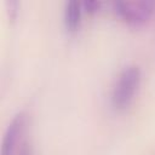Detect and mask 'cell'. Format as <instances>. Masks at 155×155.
Returning a JSON list of instances; mask_svg holds the SVG:
<instances>
[{
  "label": "cell",
  "mask_w": 155,
  "mask_h": 155,
  "mask_svg": "<svg viewBox=\"0 0 155 155\" xmlns=\"http://www.w3.org/2000/svg\"><path fill=\"white\" fill-rule=\"evenodd\" d=\"M82 5L78 0H68L63 7V22L68 31L74 33L79 29L82 16Z\"/></svg>",
  "instance_id": "cell-4"
},
{
  "label": "cell",
  "mask_w": 155,
  "mask_h": 155,
  "mask_svg": "<svg viewBox=\"0 0 155 155\" xmlns=\"http://www.w3.org/2000/svg\"><path fill=\"white\" fill-rule=\"evenodd\" d=\"M81 5H82V10L87 13H96L102 7V2L99 0H85L81 2Z\"/></svg>",
  "instance_id": "cell-5"
},
{
  "label": "cell",
  "mask_w": 155,
  "mask_h": 155,
  "mask_svg": "<svg viewBox=\"0 0 155 155\" xmlns=\"http://www.w3.org/2000/svg\"><path fill=\"white\" fill-rule=\"evenodd\" d=\"M16 155H34V150H33L31 144L27 140L22 142V144L19 145Z\"/></svg>",
  "instance_id": "cell-7"
},
{
  "label": "cell",
  "mask_w": 155,
  "mask_h": 155,
  "mask_svg": "<svg viewBox=\"0 0 155 155\" xmlns=\"http://www.w3.org/2000/svg\"><path fill=\"white\" fill-rule=\"evenodd\" d=\"M18 7H19V2L17 0H7L6 1V10H7L8 18L11 21L16 19V17L18 15Z\"/></svg>",
  "instance_id": "cell-6"
},
{
  "label": "cell",
  "mask_w": 155,
  "mask_h": 155,
  "mask_svg": "<svg viewBox=\"0 0 155 155\" xmlns=\"http://www.w3.org/2000/svg\"><path fill=\"white\" fill-rule=\"evenodd\" d=\"M27 124V113L18 110L8 121L1 139L0 155H16L19 145L22 144L21 138L24 132Z\"/></svg>",
  "instance_id": "cell-3"
},
{
  "label": "cell",
  "mask_w": 155,
  "mask_h": 155,
  "mask_svg": "<svg viewBox=\"0 0 155 155\" xmlns=\"http://www.w3.org/2000/svg\"><path fill=\"white\" fill-rule=\"evenodd\" d=\"M111 7L121 21L130 25L139 27L147 23L153 16L155 2L153 0H117L111 4Z\"/></svg>",
  "instance_id": "cell-2"
},
{
  "label": "cell",
  "mask_w": 155,
  "mask_h": 155,
  "mask_svg": "<svg viewBox=\"0 0 155 155\" xmlns=\"http://www.w3.org/2000/svg\"><path fill=\"white\" fill-rule=\"evenodd\" d=\"M142 81V70L137 64H128L117 74L111 91L110 105L116 111L126 110L134 101Z\"/></svg>",
  "instance_id": "cell-1"
}]
</instances>
